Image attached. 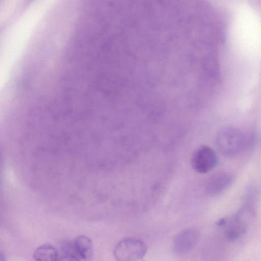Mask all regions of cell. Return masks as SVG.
I'll return each instance as SVG.
<instances>
[{"label":"cell","mask_w":261,"mask_h":261,"mask_svg":"<svg viewBox=\"0 0 261 261\" xmlns=\"http://www.w3.org/2000/svg\"><path fill=\"white\" fill-rule=\"evenodd\" d=\"M215 141L217 148L223 155L233 156L244 149L246 138L244 133L239 128L228 126L218 132Z\"/></svg>","instance_id":"obj_1"},{"label":"cell","mask_w":261,"mask_h":261,"mask_svg":"<svg viewBox=\"0 0 261 261\" xmlns=\"http://www.w3.org/2000/svg\"><path fill=\"white\" fill-rule=\"evenodd\" d=\"M147 246L141 240L126 238L119 242L114 250L117 261H139L146 254Z\"/></svg>","instance_id":"obj_2"},{"label":"cell","mask_w":261,"mask_h":261,"mask_svg":"<svg viewBox=\"0 0 261 261\" xmlns=\"http://www.w3.org/2000/svg\"><path fill=\"white\" fill-rule=\"evenodd\" d=\"M218 162V157L215 151L206 145L198 147L193 152L191 159L193 169L200 173L211 171L217 166Z\"/></svg>","instance_id":"obj_3"},{"label":"cell","mask_w":261,"mask_h":261,"mask_svg":"<svg viewBox=\"0 0 261 261\" xmlns=\"http://www.w3.org/2000/svg\"><path fill=\"white\" fill-rule=\"evenodd\" d=\"M199 237L198 230L188 228L180 232L175 238L173 249L179 255H184L192 250L197 244Z\"/></svg>","instance_id":"obj_4"},{"label":"cell","mask_w":261,"mask_h":261,"mask_svg":"<svg viewBox=\"0 0 261 261\" xmlns=\"http://www.w3.org/2000/svg\"><path fill=\"white\" fill-rule=\"evenodd\" d=\"M233 179V175L228 172L215 173L207 179L205 190L211 195L218 194L226 190L231 185Z\"/></svg>","instance_id":"obj_5"},{"label":"cell","mask_w":261,"mask_h":261,"mask_svg":"<svg viewBox=\"0 0 261 261\" xmlns=\"http://www.w3.org/2000/svg\"><path fill=\"white\" fill-rule=\"evenodd\" d=\"M74 246L77 254L80 258L89 260L93 253V247L91 240L85 236L76 237L73 242Z\"/></svg>","instance_id":"obj_6"},{"label":"cell","mask_w":261,"mask_h":261,"mask_svg":"<svg viewBox=\"0 0 261 261\" xmlns=\"http://www.w3.org/2000/svg\"><path fill=\"white\" fill-rule=\"evenodd\" d=\"M35 261H57L58 258L56 248L49 244L39 246L34 254Z\"/></svg>","instance_id":"obj_7"},{"label":"cell","mask_w":261,"mask_h":261,"mask_svg":"<svg viewBox=\"0 0 261 261\" xmlns=\"http://www.w3.org/2000/svg\"><path fill=\"white\" fill-rule=\"evenodd\" d=\"M80 258L76 256L63 254L58 257L57 261H80Z\"/></svg>","instance_id":"obj_8"},{"label":"cell","mask_w":261,"mask_h":261,"mask_svg":"<svg viewBox=\"0 0 261 261\" xmlns=\"http://www.w3.org/2000/svg\"><path fill=\"white\" fill-rule=\"evenodd\" d=\"M0 261H6L4 254L1 253H0Z\"/></svg>","instance_id":"obj_9"},{"label":"cell","mask_w":261,"mask_h":261,"mask_svg":"<svg viewBox=\"0 0 261 261\" xmlns=\"http://www.w3.org/2000/svg\"><path fill=\"white\" fill-rule=\"evenodd\" d=\"M93 30H94V33H95V37H96V34H95V31H94V29H93ZM93 36H94V35H93ZM94 36H95V35H94ZM94 40H95V39H94ZM95 40H96V39H95ZM96 42H95V44H96V45H99V44H98V42L97 41V38H96Z\"/></svg>","instance_id":"obj_10"}]
</instances>
